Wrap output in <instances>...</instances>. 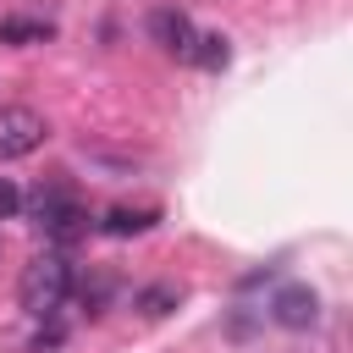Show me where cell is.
Wrapping results in <instances>:
<instances>
[{"label":"cell","instance_id":"1","mask_svg":"<svg viewBox=\"0 0 353 353\" xmlns=\"http://www.w3.org/2000/svg\"><path fill=\"white\" fill-rule=\"evenodd\" d=\"M66 292H72V259H66L61 248L33 254V259L22 265V276H17V303H22L33 320H50V314L66 303Z\"/></svg>","mask_w":353,"mask_h":353},{"label":"cell","instance_id":"2","mask_svg":"<svg viewBox=\"0 0 353 353\" xmlns=\"http://www.w3.org/2000/svg\"><path fill=\"white\" fill-rule=\"evenodd\" d=\"M33 226H39L55 248H66V243H77V237L88 232V210H83V199H77L72 188L50 182V188L33 193Z\"/></svg>","mask_w":353,"mask_h":353},{"label":"cell","instance_id":"3","mask_svg":"<svg viewBox=\"0 0 353 353\" xmlns=\"http://www.w3.org/2000/svg\"><path fill=\"white\" fill-rule=\"evenodd\" d=\"M44 138H50V121L33 105H0V165L6 160H28Z\"/></svg>","mask_w":353,"mask_h":353},{"label":"cell","instance_id":"4","mask_svg":"<svg viewBox=\"0 0 353 353\" xmlns=\"http://www.w3.org/2000/svg\"><path fill=\"white\" fill-rule=\"evenodd\" d=\"M149 39H154L165 55H176V61H193L199 28L188 22V11H176V6H160V11H149Z\"/></svg>","mask_w":353,"mask_h":353},{"label":"cell","instance_id":"5","mask_svg":"<svg viewBox=\"0 0 353 353\" xmlns=\"http://www.w3.org/2000/svg\"><path fill=\"white\" fill-rule=\"evenodd\" d=\"M270 320H276V325H287V331H309V325L320 320V292H314V287H303V281L276 287V298H270Z\"/></svg>","mask_w":353,"mask_h":353},{"label":"cell","instance_id":"6","mask_svg":"<svg viewBox=\"0 0 353 353\" xmlns=\"http://www.w3.org/2000/svg\"><path fill=\"white\" fill-rule=\"evenodd\" d=\"M154 221H160V204H116V210H105L99 232H105V237H138V232H149Z\"/></svg>","mask_w":353,"mask_h":353},{"label":"cell","instance_id":"7","mask_svg":"<svg viewBox=\"0 0 353 353\" xmlns=\"http://www.w3.org/2000/svg\"><path fill=\"white\" fill-rule=\"evenodd\" d=\"M138 314H149V320H160V314H171L176 303H182V287H171V281H154V287H143L138 298Z\"/></svg>","mask_w":353,"mask_h":353},{"label":"cell","instance_id":"8","mask_svg":"<svg viewBox=\"0 0 353 353\" xmlns=\"http://www.w3.org/2000/svg\"><path fill=\"white\" fill-rule=\"evenodd\" d=\"M193 61H199L204 72H221V66L232 61V39H226V33H199V44H193Z\"/></svg>","mask_w":353,"mask_h":353},{"label":"cell","instance_id":"9","mask_svg":"<svg viewBox=\"0 0 353 353\" xmlns=\"http://www.w3.org/2000/svg\"><path fill=\"white\" fill-rule=\"evenodd\" d=\"M55 28L50 22H28V17H6L0 22V44H44Z\"/></svg>","mask_w":353,"mask_h":353},{"label":"cell","instance_id":"10","mask_svg":"<svg viewBox=\"0 0 353 353\" xmlns=\"http://www.w3.org/2000/svg\"><path fill=\"white\" fill-rule=\"evenodd\" d=\"M22 210V193H17V182L11 176H0V221H11Z\"/></svg>","mask_w":353,"mask_h":353}]
</instances>
